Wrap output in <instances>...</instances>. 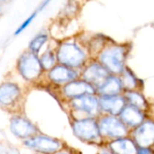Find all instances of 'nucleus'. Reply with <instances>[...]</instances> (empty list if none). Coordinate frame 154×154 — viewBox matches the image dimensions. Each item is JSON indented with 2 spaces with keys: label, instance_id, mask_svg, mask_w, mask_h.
<instances>
[{
  "label": "nucleus",
  "instance_id": "1",
  "mask_svg": "<svg viewBox=\"0 0 154 154\" xmlns=\"http://www.w3.org/2000/svg\"><path fill=\"white\" fill-rule=\"evenodd\" d=\"M55 52L58 63L79 70L92 59L80 32L56 41Z\"/></svg>",
  "mask_w": 154,
  "mask_h": 154
},
{
  "label": "nucleus",
  "instance_id": "2",
  "mask_svg": "<svg viewBox=\"0 0 154 154\" xmlns=\"http://www.w3.org/2000/svg\"><path fill=\"white\" fill-rule=\"evenodd\" d=\"M133 50L131 42H119L115 40L108 43L97 55V59L112 75L120 76L127 66Z\"/></svg>",
  "mask_w": 154,
  "mask_h": 154
},
{
  "label": "nucleus",
  "instance_id": "3",
  "mask_svg": "<svg viewBox=\"0 0 154 154\" xmlns=\"http://www.w3.org/2000/svg\"><path fill=\"white\" fill-rule=\"evenodd\" d=\"M15 71L23 81L29 85H37L44 80L45 71L42 67L39 56L28 50L23 51L18 56Z\"/></svg>",
  "mask_w": 154,
  "mask_h": 154
},
{
  "label": "nucleus",
  "instance_id": "4",
  "mask_svg": "<svg viewBox=\"0 0 154 154\" xmlns=\"http://www.w3.org/2000/svg\"><path fill=\"white\" fill-rule=\"evenodd\" d=\"M69 125L73 135L81 143L97 148L106 144L100 134L97 118H69Z\"/></svg>",
  "mask_w": 154,
  "mask_h": 154
},
{
  "label": "nucleus",
  "instance_id": "5",
  "mask_svg": "<svg viewBox=\"0 0 154 154\" xmlns=\"http://www.w3.org/2000/svg\"><path fill=\"white\" fill-rule=\"evenodd\" d=\"M25 97V89L14 79H4L0 82V108L12 114L20 113Z\"/></svg>",
  "mask_w": 154,
  "mask_h": 154
},
{
  "label": "nucleus",
  "instance_id": "6",
  "mask_svg": "<svg viewBox=\"0 0 154 154\" xmlns=\"http://www.w3.org/2000/svg\"><path fill=\"white\" fill-rule=\"evenodd\" d=\"M65 106L69 118H98L101 116L97 95H86L75 98L65 103Z\"/></svg>",
  "mask_w": 154,
  "mask_h": 154
},
{
  "label": "nucleus",
  "instance_id": "7",
  "mask_svg": "<svg viewBox=\"0 0 154 154\" xmlns=\"http://www.w3.org/2000/svg\"><path fill=\"white\" fill-rule=\"evenodd\" d=\"M66 143L58 137L51 136L42 132L22 142V145L35 154H53Z\"/></svg>",
  "mask_w": 154,
  "mask_h": 154
},
{
  "label": "nucleus",
  "instance_id": "8",
  "mask_svg": "<svg viewBox=\"0 0 154 154\" xmlns=\"http://www.w3.org/2000/svg\"><path fill=\"white\" fill-rule=\"evenodd\" d=\"M100 134L106 143L108 142L128 136L130 130L124 125L118 116L101 115L97 118Z\"/></svg>",
  "mask_w": 154,
  "mask_h": 154
},
{
  "label": "nucleus",
  "instance_id": "9",
  "mask_svg": "<svg viewBox=\"0 0 154 154\" xmlns=\"http://www.w3.org/2000/svg\"><path fill=\"white\" fill-rule=\"evenodd\" d=\"M8 128L11 134L22 142L41 132L37 125L23 112L12 114Z\"/></svg>",
  "mask_w": 154,
  "mask_h": 154
},
{
  "label": "nucleus",
  "instance_id": "10",
  "mask_svg": "<svg viewBox=\"0 0 154 154\" xmlns=\"http://www.w3.org/2000/svg\"><path fill=\"white\" fill-rule=\"evenodd\" d=\"M79 78L80 70L58 63L51 69L45 72L43 82L58 90L68 83Z\"/></svg>",
  "mask_w": 154,
  "mask_h": 154
},
{
  "label": "nucleus",
  "instance_id": "11",
  "mask_svg": "<svg viewBox=\"0 0 154 154\" xmlns=\"http://www.w3.org/2000/svg\"><path fill=\"white\" fill-rule=\"evenodd\" d=\"M57 93L61 101L65 104L72 99L86 95H97V89L93 85L79 78L58 89Z\"/></svg>",
  "mask_w": 154,
  "mask_h": 154
},
{
  "label": "nucleus",
  "instance_id": "12",
  "mask_svg": "<svg viewBox=\"0 0 154 154\" xmlns=\"http://www.w3.org/2000/svg\"><path fill=\"white\" fill-rule=\"evenodd\" d=\"M129 136L137 147H154V118L149 116L139 126L131 130Z\"/></svg>",
  "mask_w": 154,
  "mask_h": 154
},
{
  "label": "nucleus",
  "instance_id": "13",
  "mask_svg": "<svg viewBox=\"0 0 154 154\" xmlns=\"http://www.w3.org/2000/svg\"><path fill=\"white\" fill-rule=\"evenodd\" d=\"M108 75L106 69L95 58L90 59L80 69V78L95 88L98 87Z\"/></svg>",
  "mask_w": 154,
  "mask_h": 154
},
{
  "label": "nucleus",
  "instance_id": "14",
  "mask_svg": "<svg viewBox=\"0 0 154 154\" xmlns=\"http://www.w3.org/2000/svg\"><path fill=\"white\" fill-rule=\"evenodd\" d=\"M126 106L125 99L122 95L99 97V107L101 115L118 116Z\"/></svg>",
  "mask_w": 154,
  "mask_h": 154
},
{
  "label": "nucleus",
  "instance_id": "15",
  "mask_svg": "<svg viewBox=\"0 0 154 154\" xmlns=\"http://www.w3.org/2000/svg\"><path fill=\"white\" fill-rule=\"evenodd\" d=\"M124 125L131 131L139 126L145 119L149 117V115L134 106L126 105L118 116Z\"/></svg>",
  "mask_w": 154,
  "mask_h": 154
},
{
  "label": "nucleus",
  "instance_id": "16",
  "mask_svg": "<svg viewBox=\"0 0 154 154\" xmlns=\"http://www.w3.org/2000/svg\"><path fill=\"white\" fill-rule=\"evenodd\" d=\"M82 39L91 55L92 58H96L97 55L112 41L111 37L105 35L103 33H90L86 34L85 32H80Z\"/></svg>",
  "mask_w": 154,
  "mask_h": 154
},
{
  "label": "nucleus",
  "instance_id": "17",
  "mask_svg": "<svg viewBox=\"0 0 154 154\" xmlns=\"http://www.w3.org/2000/svg\"><path fill=\"white\" fill-rule=\"evenodd\" d=\"M97 95L98 97H107V96H116L122 95L124 93V88L120 77L117 75L109 74L105 80L96 88Z\"/></svg>",
  "mask_w": 154,
  "mask_h": 154
},
{
  "label": "nucleus",
  "instance_id": "18",
  "mask_svg": "<svg viewBox=\"0 0 154 154\" xmlns=\"http://www.w3.org/2000/svg\"><path fill=\"white\" fill-rule=\"evenodd\" d=\"M123 96L125 99L126 105L134 106L138 109H141L146 112L148 115L152 109V103L147 98L143 91L141 90H130L124 91Z\"/></svg>",
  "mask_w": 154,
  "mask_h": 154
},
{
  "label": "nucleus",
  "instance_id": "19",
  "mask_svg": "<svg viewBox=\"0 0 154 154\" xmlns=\"http://www.w3.org/2000/svg\"><path fill=\"white\" fill-rule=\"evenodd\" d=\"M124 91H130V90H141L143 91L144 89V81L141 78L137 76V74L134 71L132 68L128 65L125 67L124 71L119 76Z\"/></svg>",
  "mask_w": 154,
  "mask_h": 154
},
{
  "label": "nucleus",
  "instance_id": "20",
  "mask_svg": "<svg viewBox=\"0 0 154 154\" xmlns=\"http://www.w3.org/2000/svg\"><path fill=\"white\" fill-rule=\"evenodd\" d=\"M106 145L115 154H136L137 145L128 135L106 143Z\"/></svg>",
  "mask_w": 154,
  "mask_h": 154
},
{
  "label": "nucleus",
  "instance_id": "21",
  "mask_svg": "<svg viewBox=\"0 0 154 154\" xmlns=\"http://www.w3.org/2000/svg\"><path fill=\"white\" fill-rule=\"evenodd\" d=\"M51 41V36L50 32L46 28H42L31 39L28 43L27 50L39 56L41 52L50 44Z\"/></svg>",
  "mask_w": 154,
  "mask_h": 154
},
{
  "label": "nucleus",
  "instance_id": "22",
  "mask_svg": "<svg viewBox=\"0 0 154 154\" xmlns=\"http://www.w3.org/2000/svg\"><path fill=\"white\" fill-rule=\"evenodd\" d=\"M39 59L42 67L45 72L56 66L58 64V60L55 52V43L52 44L50 42V44L41 52V54L39 55Z\"/></svg>",
  "mask_w": 154,
  "mask_h": 154
},
{
  "label": "nucleus",
  "instance_id": "23",
  "mask_svg": "<svg viewBox=\"0 0 154 154\" xmlns=\"http://www.w3.org/2000/svg\"><path fill=\"white\" fill-rule=\"evenodd\" d=\"M81 10V5L79 2L76 1H68L61 7L60 12V18L62 21L72 20L79 15Z\"/></svg>",
  "mask_w": 154,
  "mask_h": 154
},
{
  "label": "nucleus",
  "instance_id": "24",
  "mask_svg": "<svg viewBox=\"0 0 154 154\" xmlns=\"http://www.w3.org/2000/svg\"><path fill=\"white\" fill-rule=\"evenodd\" d=\"M40 13V11L36 8L35 10H33V12L32 13H31L20 24H19V26L15 29V31H14V35H19V34H21L23 31H25L31 24H32V23L34 21V19L37 17V15H38V14Z\"/></svg>",
  "mask_w": 154,
  "mask_h": 154
},
{
  "label": "nucleus",
  "instance_id": "25",
  "mask_svg": "<svg viewBox=\"0 0 154 154\" xmlns=\"http://www.w3.org/2000/svg\"><path fill=\"white\" fill-rule=\"evenodd\" d=\"M53 154H80L79 152V151L75 150L74 148L65 144L61 149H60L58 152H54Z\"/></svg>",
  "mask_w": 154,
  "mask_h": 154
},
{
  "label": "nucleus",
  "instance_id": "26",
  "mask_svg": "<svg viewBox=\"0 0 154 154\" xmlns=\"http://www.w3.org/2000/svg\"><path fill=\"white\" fill-rule=\"evenodd\" d=\"M136 154H154V147H138Z\"/></svg>",
  "mask_w": 154,
  "mask_h": 154
},
{
  "label": "nucleus",
  "instance_id": "27",
  "mask_svg": "<svg viewBox=\"0 0 154 154\" xmlns=\"http://www.w3.org/2000/svg\"><path fill=\"white\" fill-rule=\"evenodd\" d=\"M96 154H115L106 144L101 146V147H98L97 148V152Z\"/></svg>",
  "mask_w": 154,
  "mask_h": 154
},
{
  "label": "nucleus",
  "instance_id": "28",
  "mask_svg": "<svg viewBox=\"0 0 154 154\" xmlns=\"http://www.w3.org/2000/svg\"><path fill=\"white\" fill-rule=\"evenodd\" d=\"M50 4H51V1H48V0H47V1H42V2L37 5L36 8H37L40 12H42V11H43Z\"/></svg>",
  "mask_w": 154,
  "mask_h": 154
},
{
  "label": "nucleus",
  "instance_id": "29",
  "mask_svg": "<svg viewBox=\"0 0 154 154\" xmlns=\"http://www.w3.org/2000/svg\"><path fill=\"white\" fill-rule=\"evenodd\" d=\"M2 13H3V5H2V3L0 2V15L2 14Z\"/></svg>",
  "mask_w": 154,
  "mask_h": 154
},
{
  "label": "nucleus",
  "instance_id": "30",
  "mask_svg": "<svg viewBox=\"0 0 154 154\" xmlns=\"http://www.w3.org/2000/svg\"><path fill=\"white\" fill-rule=\"evenodd\" d=\"M0 140H1V134H0Z\"/></svg>",
  "mask_w": 154,
  "mask_h": 154
}]
</instances>
